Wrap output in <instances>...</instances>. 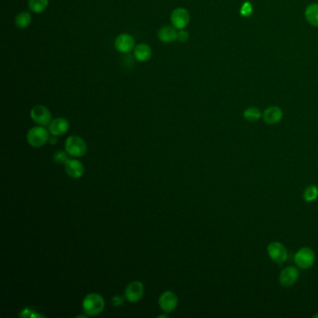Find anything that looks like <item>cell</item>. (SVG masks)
<instances>
[{"instance_id": "22", "label": "cell", "mask_w": 318, "mask_h": 318, "mask_svg": "<svg viewBox=\"0 0 318 318\" xmlns=\"http://www.w3.org/2000/svg\"><path fill=\"white\" fill-rule=\"evenodd\" d=\"M253 13V5L250 1H245L240 9V14L243 17H250Z\"/></svg>"}, {"instance_id": "25", "label": "cell", "mask_w": 318, "mask_h": 318, "mask_svg": "<svg viewBox=\"0 0 318 318\" xmlns=\"http://www.w3.org/2000/svg\"><path fill=\"white\" fill-rule=\"evenodd\" d=\"M188 40H189V33L187 32L186 29L177 30V41H179L181 43H185Z\"/></svg>"}, {"instance_id": "2", "label": "cell", "mask_w": 318, "mask_h": 318, "mask_svg": "<svg viewBox=\"0 0 318 318\" xmlns=\"http://www.w3.org/2000/svg\"><path fill=\"white\" fill-rule=\"evenodd\" d=\"M26 139L30 146L33 148H40L49 141V130L44 126L38 125L31 128L26 135Z\"/></svg>"}, {"instance_id": "10", "label": "cell", "mask_w": 318, "mask_h": 318, "mask_svg": "<svg viewBox=\"0 0 318 318\" xmlns=\"http://www.w3.org/2000/svg\"><path fill=\"white\" fill-rule=\"evenodd\" d=\"M159 304L161 309L165 312H173L178 304L177 296L172 291H165L160 296Z\"/></svg>"}, {"instance_id": "8", "label": "cell", "mask_w": 318, "mask_h": 318, "mask_svg": "<svg viewBox=\"0 0 318 318\" xmlns=\"http://www.w3.org/2000/svg\"><path fill=\"white\" fill-rule=\"evenodd\" d=\"M30 117L33 119L35 123L41 126L49 125L52 120L50 109L42 105L35 106L30 111Z\"/></svg>"}, {"instance_id": "27", "label": "cell", "mask_w": 318, "mask_h": 318, "mask_svg": "<svg viewBox=\"0 0 318 318\" xmlns=\"http://www.w3.org/2000/svg\"><path fill=\"white\" fill-rule=\"evenodd\" d=\"M49 142H50V144H51V145H55V144H57V142H58V140H57L56 137H51V138L49 139Z\"/></svg>"}, {"instance_id": "21", "label": "cell", "mask_w": 318, "mask_h": 318, "mask_svg": "<svg viewBox=\"0 0 318 318\" xmlns=\"http://www.w3.org/2000/svg\"><path fill=\"white\" fill-rule=\"evenodd\" d=\"M318 198V187L315 185H309L303 192V200L306 203H312Z\"/></svg>"}, {"instance_id": "3", "label": "cell", "mask_w": 318, "mask_h": 318, "mask_svg": "<svg viewBox=\"0 0 318 318\" xmlns=\"http://www.w3.org/2000/svg\"><path fill=\"white\" fill-rule=\"evenodd\" d=\"M315 253L310 247H301L296 252L294 262L299 269L308 270L312 268L315 263Z\"/></svg>"}, {"instance_id": "1", "label": "cell", "mask_w": 318, "mask_h": 318, "mask_svg": "<svg viewBox=\"0 0 318 318\" xmlns=\"http://www.w3.org/2000/svg\"><path fill=\"white\" fill-rule=\"evenodd\" d=\"M82 308L87 315L94 316L104 311L105 300L100 294L90 293L83 299Z\"/></svg>"}, {"instance_id": "13", "label": "cell", "mask_w": 318, "mask_h": 318, "mask_svg": "<svg viewBox=\"0 0 318 318\" xmlns=\"http://www.w3.org/2000/svg\"><path fill=\"white\" fill-rule=\"evenodd\" d=\"M48 130L54 137H60L67 134L69 130V121L65 118L59 117L56 119H53L48 125Z\"/></svg>"}, {"instance_id": "11", "label": "cell", "mask_w": 318, "mask_h": 318, "mask_svg": "<svg viewBox=\"0 0 318 318\" xmlns=\"http://www.w3.org/2000/svg\"><path fill=\"white\" fill-rule=\"evenodd\" d=\"M144 295V285L139 281H134L126 287L124 296L126 300L130 302H137L140 301Z\"/></svg>"}, {"instance_id": "17", "label": "cell", "mask_w": 318, "mask_h": 318, "mask_svg": "<svg viewBox=\"0 0 318 318\" xmlns=\"http://www.w3.org/2000/svg\"><path fill=\"white\" fill-rule=\"evenodd\" d=\"M305 18L308 23L314 27H318V4L312 3L305 9Z\"/></svg>"}, {"instance_id": "28", "label": "cell", "mask_w": 318, "mask_h": 318, "mask_svg": "<svg viewBox=\"0 0 318 318\" xmlns=\"http://www.w3.org/2000/svg\"><path fill=\"white\" fill-rule=\"evenodd\" d=\"M313 317L318 318V313H316V314H314V315H313Z\"/></svg>"}, {"instance_id": "14", "label": "cell", "mask_w": 318, "mask_h": 318, "mask_svg": "<svg viewBox=\"0 0 318 318\" xmlns=\"http://www.w3.org/2000/svg\"><path fill=\"white\" fill-rule=\"evenodd\" d=\"M66 172L71 178L78 179L83 176L84 174V165L80 163V161L75 159L68 160L66 163Z\"/></svg>"}, {"instance_id": "26", "label": "cell", "mask_w": 318, "mask_h": 318, "mask_svg": "<svg viewBox=\"0 0 318 318\" xmlns=\"http://www.w3.org/2000/svg\"><path fill=\"white\" fill-rule=\"evenodd\" d=\"M112 303H113L114 306H119L123 303V299L119 296H115L112 299Z\"/></svg>"}, {"instance_id": "16", "label": "cell", "mask_w": 318, "mask_h": 318, "mask_svg": "<svg viewBox=\"0 0 318 318\" xmlns=\"http://www.w3.org/2000/svg\"><path fill=\"white\" fill-rule=\"evenodd\" d=\"M158 38L163 43H173L177 41V29L173 25H165L158 31Z\"/></svg>"}, {"instance_id": "23", "label": "cell", "mask_w": 318, "mask_h": 318, "mask_svg": "<svg viewBox=\"0 0 318 318\" xmlns=\"http://www.w3.org/2000/svg\"><path fill=\"white\" fill-rule=\"evenodd\" d=\"M67 151L65 152V151H61V150H58L54 154V156H53V159H54V162L56 163V164H60V165H66V163L68 162V155H67Z\"/></svg>"}, {"instance_id": "9", "label": "cell", "mask_w": 318, "mask_h": 318, "mask_svg": "<svg viewBox=\"0 0 318 318\" xmlns=\"http://www.w3.org/2000/svg\"><path fill=\"white\" fill-rule=\"evenodd\" d=\"M300 271L298 267L288 266L284 268L279 275V284L283 288H290L299 281Z\"/></svg>"}, {"instance_id": "19", "label": "cell", "mask_w": 318, "mask_h": 318, "mask_svg": "<svg viewBox=\"0 0 318 318\" xmlns=\"http://www.w3.org/2000/svg\"><path fill=\"white\" fill-rule=\"evenodd\" d=\"M49 1L50 0H28L27 6H28L29 11L37 14L42 13L45 12L49 6Z\"/></svg>"}, {"instance_id": "7", "label": "cell", "mask_w": 318, "mask_h": 318, "mask_svg": "<svg viewBox=\"0 0 318 318\" xmlns=\"http://www.w3.org/2000/svg\"><path fill=\"white\" fill-rule=\"evenodd\" d=\"M114 46H115V49L120 53L128 54L132 51H134L137 44H136L135 38L131 34L123 33V34L119 35L115 39Z\"/></svg>"}, {"instance_id": "15", "label": "cell", "mask_w": 318, "mask_h": 318, "mask_svg": "<svg viewBox=\"0 0 318 318\" xmlns=\"http://www.w3.org/2000/svg\"><path fill=\"white\" fill-rule=\"evenodd\" d=\"M134 56L138 62H148L152 56V49L147 43H139L134 50Z\"/></svg>"}, {"instance_id": "24", "label": "cell", "mask_w": 318, "mask_h": 318, "mask_svg": "<svg viewBox=\"0 0 318 318\" xmlns=\"http://www.w3.org/2000/svg\"><path fill=\"white\" fill-rule=\"evenodd\" d=\"M20 316H23V317H43L42 314H40L39 312H36L31 308L23 309L22 312L20 313Z\"/></svg>"}, {"instance_id": "4", "label": "cell", "mask_w": 318, "mask_h": 318, "mask_svg": "<svg viewBox=\"0 0 318 318\" xmlns=\"http://www.w3.org/2000/svg\"><path fill=\"white\" fill-rule=\"evenodd\" d=\"M66 151L70 156L79 158L84 156L87 151V145L85 141L78 136H71L66 141Z\"/></svg>"}, {"instance_id": "18", "label": "cell", "mask_w": 318, "mask_h": 318, "mask_svg": "<svg viewBox=\"0 0 318 318\" xmlns=\"http://www.w3.org/2000/svg\"><path fill=\"white\" fill-rule=\"evenodd\" d=\"M32 23V15L29 12H21L18 13L14 20L16 27L19 29H25Z\"/></svg>"}, {"instance_id": "6", "label": "cell", "mask_w": 318, "mask_h": 318, "mask_svg": "<svg viewBox=\"0 0 318 318\" xmlns=\"http://www.w3.org/2000/svg\"><path fill=\"white\" fill-rule=\"evenodd\" d=\"M190 22V14L187 9L178 7L171 12L170 23L177 30L185 29Z\"/></svg>"}, {"instance_id": "20", "label": "cell", "mask_w": 318, "mask_h": 318, "mask_svg": "<svg viewBox=\"0 0 318 318\" xmlns=\"http://www.w3.org/2000/svg\"><path fill=\"white\" fill-rule=\"evenodd\" d=\"M244 119H246L248 122H256L258 120L262 119V112L260 110V108L255 107H250L247 108L244 111Z\"/></svg>"}, {"instance_id": "5", "label": "cell", "mask_w": 318, "mask_h": 318, "mask_svg": "<svg viewBox=\"0 0 318 318\" xmlns=\"http://www.w3.org/2000/svg\"><path fill=\"white\" fill-rule=\"evenodd\" d=\"M267 254L271 261H273L278 265L284 264L289 257L288 249L285 248L284 244L276 241L271 242L268 244Z\"/></svg>"}, {"instance_id": "12", "label": "cell", "mask_w": 318, "mask_h": 318, "mask_svg": "<svg viewBox=\"0 0 318 318\" xmlns=\"http://www.w3.org/2000/svg\"><path fill=\"white\" fill-rule=\"evenodd\" d=\"M283 110L277 106H272L262 112V119L267 124H277L283 119Z\"/></svg>"}]
</instances>
